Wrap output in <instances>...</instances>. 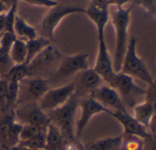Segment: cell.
Returning a JSON list of instances; mask_svg holds the SVG:
<instances>
[{"mask_svg": "<svg viewBox=\"0 0 156 150\" xmlns=\"http://www.w3.org/2000/svg\"><path fill=\"white\" fill-rule=\"evenodd\" d=\"M134 4L130 7H119L112 15V24L115 31V50L113 58V68L120 72L124 54L128 45V30L131 21V12Z\"/></svg>", "mask_w": 156, "mask_h": 150, "instance_id": "6da1fadb", "label": "cell"}, {"mask_svg": "<svg viewBox=\"0 0 156 150\" xmlns=\"http://www.w3.org/2000/svg\"><path fill=\"white\" fill-rule=\"evenodd\" d=\"M137 39L132 36L128 41L126 52L123 56L120 72L125 74L132 78H137L149 86L155 84L154 77L148 70L144 60L137 54Z\"/></svg>", "mask_w": 156, "mask_h": 150, "instance_id": "7a4b0ae2", "label": "cell"}, {"mask_svg": "<svg viewBox=\"0 0 156 150\" xmlns=\"http://www.w3.org/2000/svg\"><path fill=\"white\" fill-rule=\"evenodd\" d=\"M80 99L73 95L63 106L48 114L50 123L54 124L62 133L65 140H74L75 138V116L79 108Z\"/></svg>", "mask_w": 156, "mask_h": 150, "instance_id": "3957f363", "label": "cell"}, {"mask_svg": "<svg viewBox=\"0 0 156 150\" xmlns=\"http://www.w3.org/2000/svg\"><path fill=\"white\" fill-rule=\"evenodd\" d=\"M85 12V8L68 5H57L56 6L50 8V10L46 14L41 22L39 23L37 32L40 34V36L51 41L54 37L56 29L58 28L60 22L68 15L73 14H80Z\"/></svg>", "mask_w": 156, "mask_h": 150, "instance_id": "277c9868", "label": "cell"}, {"mask_svg": "<svg viewBox=\"0 0 156 150\" xmlns=\"http://www.w3.org/2000/svg\"><path fill=\"white\" fill-rule=\"evenodd\" d=\"M108 86L112 87L121 97L125 107L132 108L138 104V99L144 97L145 89L139 87L131 77L116 72L109 81Z\"/></svg>", "mask_w": 156, "mask_h": 150, "instance_id": "5b68a950", "label": "cell"}, {"mask_svg": "<svg viewBox=\"0 0 156 150\" xmlns=\"http://www.w3.org/2000/svg\"><path fill=\"white\" fill-rule=\"evenodd\" d=\"M89 68L88 54H77L69 56H62L59 64L53 73L50 75L48 83L59 82L61 80L71 77L80 72Z\"/></svg>", "mask_w": 156, "mask_h": 150, "instance_id": "8992f818", "label": "cell"}, {"mask_svg": "<svg viewBox=\"0 0 156 150\" xmlns=\"http://www.w3.org/2000/svg\"><path fill=\"white\" fill-rule=\"evenodd\" d=\"M49 89L48 79L39 77H27L19 83L17 104L37 103Z\"/></svg>", "mask_w": 156, "mask_h": 150, "instance_id": "52a82bcc", "label": "cell"}, {"mask_svg": "<svg viewBox=\"0 0 156 150\" xmlns=\"http://www.w3.org/2000/svg\"><path fill=\"white\" fill-rule=\"evenodd\" d=\"M16 121L21 125H30L46 129L50 123L48 116L40 109L37 103H26L18 105L14 109Z\"/></svg>", "mask_w": 156, "mask_h": 150, "instance_id": "ba28073f", "label": "cell"}, {"mask_svg": "<svg viewBox=\"0 0 156 150\" xmlns=\"http://www.w3.org/2000/svg\"><path fill=\"white\" fill-rule=\"evenodd\" d=\"M79 108L80 109V115L75 128V138L77 139L81 137L93 117L102 113L110 115L112 112L99 103L92 96L80 98L79 101Z\"/></svg>", "mask_w": 156, "mask_h": 150, "instance_id": "9c48e42d", "label": "cell"}, {"mask_svg": "<svg viewBox=\"0 0 156 150\" xmlns=\"http://www.w3.org/2000/svg\"><path fill=\"white\" fill-rule=\"evenodd\" d=\"M74 92L75 87L73 81L58 87L49 88L41 97L39 103H37L38 107L44 112L48 113L63 106L74 95Z\"/></svg>", "mask_w": 156, "mask_h": 150, "instance_id": "30bf717a", "label": "cell"}, {"mask_svg": "<svg viewBox=\"0 0 156 150\" xmlns=\"http://www.w3.org/2000/svg\"><path fill=\"white\" fill-rule=\"evenodd\" d=\"M62 56L59 51L50 44L27 65L28 77H43L42 75L49 70L54 63L60 60Z\"/></svg>", "mask_w": 156, "mask_h": 150, "instance_id": "8fae6325", "label": "cell"}, {"mask_svg": "<svg viewBox=\"0 0 156 150\" xmlns=\"http://www.w3.org/2000/svg\"><path fill=\"white\" fill-rule=\"evenodd\" d=\"M73 82L74 95L80 99L91 96L97 88L102 86L103 80L93 68H87L77 74Z\"/></svg>", "mask_w": 156, "mask_h": 150, "instance_id": "7c38bea8", "label": "cell"}, {"mask_svg": "<svg viewBox=\"0 0 156 150\" xmlns=\"http://www.w3.org/2000/svg\"><path fill=\"white\" fill-rule=\"evenodd\" d=\"M98 54L93 69L102 78L103 82L108 84L116 72L114 71L112 59L107 47L105 35H98Z\"/></svg>", "mask_w": 156, "mask_h": 150, "instance_id": "4fadbf2b", "label": "cell"}, {"mask_svg": "<svg viewBox=\"0 0 156 150\" xmlns=\"http://www.w3.org/2000/svg\"><path fill=\"white\" fill-rule=\"evenodd\" d=\"M110 116L115 118L122 125L123 128V136H134L144 140L154 137L146 128L141 125L132 116V114H129L128 112L112 111Z\"/></svg>", "mask_w": 156, "mask_h": 150, "instance_id": "5bb4252c", "label": "cell"}, {"mask_svg": "<svg viewBox=\"0 0 156 150\" xmlns=\"http://www.w3.org/2000/svg\"><path fill=\"white\" fill-rule=\"evenodd\" d=\"M99 103L111 111L128 112L119 94L109 86H101L91 95Z\"/></svg>", "mask_w": 156, "mask_h": 150, "instance_id": "9a60e30c", "label": "cell"}, {"mask_svg": "<svg viewBox=\"0 0 156 150\" xmlns=\"http://www.w3.org/2000/svg\"><path fill=\"white\" fill-rule=\"evenodd\" d=\"M155 114V104L144 101L136 104L133 107V117L149 131L154 124ZM151 132V131H150ZM152 134V133H151ZM153 135V134H152Z\"/></svg>", "mask_w": 156, "mask_h": 150, "instance_id": "2e32d148", "label": "cell"}, {"mask_svg": "<svg viewBox=\"0 0 156 150\" xmlns=\"http://www.w3.org/2000/svg\"><path fill=\"white\" fill-rule=\"evenodd\" d=\"M84 14L95 25L97 34H105V27L110 20L109 8H101L90 4V5L85 9Z\"/></svg>", "mask_w": 156, "mask_h": 150, "instance_id": "e0dca14e", "label": "cell"}, {"mask_svg": "<svg viewBox=\"0 0 156 150\" xmlns=\"http://www.w3.org/2000/svg\"><path fill=\"white\" fill-rule=\"evenodd\" d=\"M46 146L43 150H60L66 141L60 130L52 123H49L45 131Z\"/></svg>", "mask_w": 156, "mask_h": 150, "instance_id": "ac0fdd59", "label": "cell"}, {"mask_svg": "<svg viewBox=\"0 0 156 150\" xmlns=\"http://www.w3.org/2000/svg\"><path fill=\"white\" fill-rule=\"evenodd\" d=\"M13 30L16 36L24 41H28L38 36L37 29L32 26H30L29 24H27L18 15H16L15 17Z\"/></svg>", "mask_w": 156, "mask_h": 150, "instance_id": "d6986e66", "label": "cell"}, {"mask_svg": "<svg viewBox=\"0 0 156 150\" xmlns=\"http://www.w3.org/2000/svg\"><path fill=\"white\" fill-rule=\"evenodd\" d=\"M122 142V135L115 137H108L92 142L84 148V150H116L121 148Z\"/></svg>", "mask_w": 156, "mask_h": 150, "instance_id": "ffe728a7", "label": "cell"}, {"mask_svg": "<svg viewBox=\"0 0 156 150\" xmlns=\"http://www.w3.org/2000/svg\"><path fill=\"white\" fill-rule=\"evenodd\" d=\"M50 42L51 41L42 36H37L34 39L26 41V46H27L26 65H27L34 57H36L43 49H45L48 46H49L51 44Z\"/></svg>", "mask_w": 156, "mask_h": 150, "instance_id": "44dd1931", "label": "cell"}, {"mask_svg": "<svg viewBox=\"0 0 156 150\" xmlns=\"http://www.w3.org/2000/svg\"><path fill=\"white\" fill-rule=\"evenodd\" d=\"M9 56L14 65L26 64V59H27L26 41L16 37V39L15 40V42L13 43L10 48Z\"/></svg>", "mask_w": 156, "mask_h": 150, "instance_id": "7402d4cb", "label": "cell"}, {"mask_svg": "<svg viewBox=\"0 0 156 150\" xmlns=\"http://www.w3.org/2000/svg\"><path fill=\"white\" fill-rule=\"evenodd\" d=\"M16 121L14 110H8L0 114V146L5 148V140L12 124Z\"/></svg>", "mask_w": 156, "mask_h": 150, "instance_id": "603a6c76", "label": "cell"}, {"mask_svg": "<svg viewBox=\"0 0 156 150\" xmlns=\"http://www.w3.org/2000/svg\"><path fill=\"white\" fill-rule=\"evenodd\" d=\"M27 77H28L27 66L26 64H22V65H14L13 67L6 74L1 77L6 80L7 82L20 83Z\"/></svg>", "mask_w": 156, "mask_h": 150, "instance_id": "cb8c5ba5", "label": "cell"}, {"mask_svg": "<svg viewBox=\"0 0 156 150\" xmlns=\"http://www.w3.org/2000/svg\"><path fill=\"white\" fill-rule=\"evenodd\" d=\"M46 131V130H45ZM45 131H41L32 138L21 141L18 145H21L25 148L33 150H43L46 146V138H45Z\"/></svg>", "mask_w": 156, "mask_h": 150, "instance_id": "d4e9b609", "label": "cell"}, {"mask_svg": "<svg viewBox=\"0 0 156 150\" xmlns=\"http://www.w3.org/2000/svg\"><path fill=\"white\" fill-rule=\"evenodd\" d=\"M19 83L8 82L6 93V110H14L17 104Z\"/></svg>", "mask_w": 156, "mask_h": 150, "instance_id": "484cf974", "label": "cell"}, {"mask_svg": "<svg viewBox=\"0 0 156 150\" xmlns=\"http://www.w3.org/2000/svg\"><path fill=\"white\" fill-rule=\"evenodd\" d=\"M144 140L134 136H123L121 145L122 150H144Z\"/></svg>", "mask_w": 156, "mask_h": 150, "instance_id": "4316f807", "label": "cell"}, {"mask_svg": "<svg viewBox=\"0 0 156 150\" xmlns=\"http://www.w3.org/2000/svg\"><path fill=\"white\" fill-rule=\"evenodd\" d=\"M14 64L10 58L9 52L0 48V77L5 76L12 67Z\"/></svg>", "mask_w": 156, "mask_h": 150, "instance_id": "83f0119b", "label": "cell"}, {"mask_svg": "<svg viewBox=\"0 0 156 150\" xmlns=\"http://www.w3.org/2000/svg\"><path fill=\"white\" fill-rule=\"evenodd\" d=\"M16 39V36L15 33L5 31L4 33L0 35V48L5 51L9 52Z\"/></svg>", "mask_w": 156, "mask_h": 150, "instance_id": "f1b7e54d", "label": "cell"}, {"mask_svg": "<svg viewBox=\"0 0 156 150\" xmlns=\"http://www.w3.org/2000/svg\"><path fill=\"white\" fill-rule=\"evenodd\" d=\"M46 129H42L34 126H30V125H22L21 128V131H20V142L27 140L30 138H32L33 136L37 135V133L41 132V131H45Z\"/></svg>", "mask_w": 156, "mask_h": 150, "instance_id": "f546056e", "label": "cell"}, {"mask_svg": "<svg viewBox=\"0 0 156 150\" xmlns=\"http://www.w3.org/2000/svg\"><path fill=\"white\" fill-rule=\"evenodd\" d=\"M8 82L0 77V114H3L6 110V93H7Z\"/></svg>", "mask_w": 156, "mask_h": 150, "instance_id": "4dcf8cb0", "label": "cell"}, {"mask_svg": "<svg viewBox=\"0 0 156 150\" xmlns=\"http://www.w3.org/2000/svg\"><path fill=\"white\" fill-rule=\"evenodd\" d=\"M133 4H137L142 6L146 12L152 15L154 17L156 15V0H136Z\"/></svg>", "mask_w": 156, "mask_h": 150, "instance_id": "1f68e13d", "label": "cell"}, {"mask_svg": "<svg viewBox=\"0 0 156 150\" xmlns=\"http://www.w3.org/2000/svg\"><path fill=\"white\" fill-rule=\"evenodd\" d=\"M22 1L32 5L43 6L48 8H52L57 5H58V3L56 0H22Z\"/></svg>", "mask_w": 156, "mask_h": 150, "instance_id": "d6a6232c", "label": "cell"}, {"mask_svg": "<svg viewBox=\"0 0 156 150\" xmlns=\"http://www.w3.org/2000/svg\"><path fill=\"white\" fill-rule=\"evenodd\" d=\"M60 150H84V148L77 141V139L74 140H66Z\"/></svg>", "mask_w": 156, "mask_h": 150, "instance_id": "836d02e7", "label": "cell"}, {"mask_svg": "<svg viewBox=\"0 0 156 150\" xmlns=\"http://www.w3.org/2000/svg\"><path fill=\"white\" fill-rule=\"evenodd\" d=\"M144 100L153 104H155L156 102V87L155 84L153 86H149L147 89H145L144 93Z\"/></svg>", "mask_w": 156, "mask_h": 150, "instance_id": "e575fe53", "label": "cell"}, {"mask_svg": "<svg viewBox=\"0 0 156 150\" xmlns=\"http://www.w3.org/2000/svg\"><path fill=\"white\" fill-rule=\"evenodd\" d=\"M132 0H108L107 3H108V5L109 6L111 5H114L117 6V8H119V7H123L124 5L128 4Z\"/></svg>", "mask_w": 156, "mask_h": 150, "instance_id": "d590c367", "label": "cell"}, {"mask_svg": "<svg viewBox=\"0 0 156 150\" xmlns=\"http://www.w3.org/2000/svg\"><path fill=\"white\" fill-rule=\"evenodd\" d=\"M91 5H94L95 6L101 7V8H109V5L105 0H90Z\"/></svg>", "mask_w": 156, "mask_h": 150, "instance_id": "8d00e7d4", "label": "cell"}, {"mask_svg": "<svg viewBox=\"0 0 156 150\" xmlns=\"http://www.w3.org/2000/svg\"><path fill=\"white\" fill-rule=\"evenodd\" d=\"M6 13V12H5ZM5 13L0 15V35L5 31V25H6V17Z\"/></svg>", "mask_w": 156, "mask_h": 150, "instance_id": "74e56055", "label": "cell"}, {"mask_svg": "<svg viewBox=\"0 0 156 150\" xmlns=\"http://www.w3.org/2000/svg\"><path fill=\"white\" fill-rule=\"evenodd\" d=\"M7 10H8V7H7L4 3H2V2L0 1V15L3 14V13H5Z\"/></svg>", "mask_w": 156, "mask_h": 150, "instance_id": "f35d334b", "label": "cell"}, {"mask_svg": "<svg viewBox=\"0 0 156 150\" xmlns=\"http://www.w3.org/2000/svg\"><path fill=\"white\" fill-rule=\"evenodd\" d=\"M10 149H12V150H33V149H30V148H25V147H23V146H21V145H17L16 147H15V148H10Z\"/></svg>", "mask_w": 156, "mask_h": 150, "instance_id": "ab89813d", "label": "cell"}, {"mask_svg": "<svg viewBox=\"0 0 156 150\" xmlns=\"http://www.w3.org/2000/svg\"><path fill=\"white\" fill-rule=\"evenodd\" d=\"M0 150H7L6 148H3V147H1L0 146Z\"/></svg>", "mask_w": 156, "mask_h": 150, "instance_id": "60d3db41", "label": "cell"}, {"mask_svg": "<svg viewBox=\"0 0 156 150\" xmlns=\"http://www.w3.org/2000/svg\"><path fill=\"white\" fill-rule=\"evenodd\" d=\"M133 1H134V2H135V1H136V0H133Z\"/></svg>", "mask_w": 156, "mask_h": 150, "instance_id": "b9f144b4", "label": "cell"}, {"mask_svg": "<svg viewBox=\"0 0 156 150\" xmlns=\"http://www.w3.org/2000/svg\"><path fill=\"white\" fill-rule=\"evenodd\" d=\"M7 150H12V149H7Z\"/></svg>", "mask_w": 156, "mask_h": 150, "instance_id": "7bdbcfd3", "label": "cell"}]
</instances>
